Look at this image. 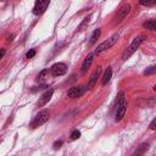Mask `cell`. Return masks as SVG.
<instances>
[{
	"label": "cell",
	"mask_w": 156,
	"mask_h": 156,
	"mask_svg": "<svg viewBox=\"0 0 156 156\" xmlns=\"http://www.w3.org/2000/svg\"><path fill=\"white\" fill-rule=\"evenodd\" d=\"M47 73H48V70H43V71H42V72H40V73L38 74V79H39V81H42V79H44V78H43V77H44V76H45Z\"/></svg>",
	"instance_id": "cell-22"
},
{
	"label": "cell",
	"mask_w": 156,
	"mask_h": 156,
	"mask_svg": "<svg viewBox=\"0 0 156 156\" xmlns=\"http://www.w3.org/2000/svg\"><path fill=\"white\" fill-rule=\"evenodd\" d=\"M14 38H15V36L12 34V36H10V37H7V43H11L14 40Z\"/></svg>",
	"instance_id": "cell-26"
},
{
	"label": "cell",
	"mask_w": 156,
	"mask_h": 156,
	"mask_svg": "<svg viewBox=\"0 0 156 156\" xmlns=\"http://www.w3.org/2000/svg\"><path fill=\"white\" fill-rule=\"evenodd\" d=\"M50 4V0H36L34 7H33V14L36 16H40L47 11Z\"/></svg>",
	"instance_id": "cell-5"
},
{
	"label": "cell",
	"mask_w": 156,
	"mask_h": 156,
	"mask_svg": "<svg viewBox=\"0 0 156 156\" xmlns=\"http://www.w3.org/2000/svg\"><path fill=\"white\" fill-rule=\"evenodd\" d=\"M155 72H156V67H155V66H151L149 70H147L145 72H144V74H145V76H149V74H154Z\"/></svg>",
	"instance_id": "cell-20"
},
{
	"label": "cell",
	"mask_w": 156,
	"mask_h": 156,
	"mask_svg": "<svg viewBox=\"0 0 156 156\" xmlns=\"http://www.w3.org/2000/svg\"><path fill=\"white\" fill-rule=\"evenodd\" d=\"M93 59H94V54H88V56L84 59V61H83V63H82V69H81V72L82 73H85L88 70H89V67H90V65H92V62H93Z\"/></svg>",
	"instance_id": "cell-11"
},
{
	"label": "cell",
	"mask_w": 156,
	"mask_h": 156,
	"mask_svg": "<svg viewBox=\"0 0 156 156\" xmlns=\"http://www.w3.org/2000/svg\"><path fill=\"white\" fill-rule=\"evenodd\" d=\"M66 72H67V66H66V63H63V62H56L50 67V73L55 77L63 76Z\"/></svg>",
	"instance_id": "cell-6"
},
{
	"label": "cell",
	"mask_w": 156,
	"mask_h": 156,
	"mask_svg": "<svg viewBox=\"0 0 156 156\" xmlns=\"http://www.w3.org/2000/svg\"><path fill=\"white\" fill-rule=\"evenodd\" d=\"M100 34H101V29H100V28L95 29V31L93 32V34L90 36V40H89V45H93L94 43H96V42H98V39L100 38Z\"/></svg>",
	"instance_id": "cell-13"
},
{
	"label": "cell",
	"mask_w": 156,
	"mask_h": 156,
	"mask_svg": "<svg viewBox=\"0 0 156 156\" xmlns=\"http://www.w3.org/2000/svg\"><path fill=\"white\" fill-rule=\"evenodd\" d=\"M79 137H81V132H79V130L74 129V130L71 133V139H72V140H76V139H78Z\"/></svg>",
	"instance_id": "cell-18"
},
{
	"label": "cell",
	"mask_w": 156,
	"mask_h": 156,
	"mask_svg": "<svg viewBox=\"0 0 156 156\" xmlns=\"http://www.w3.org/2000/svg\"><path fill=\"white\" fill-rule=\"evenodd\" d=\"M111 77H112V70H111V67H107V70L105 71L103 78H101V84H103V85H106V84L111 81Z\"/></svg>",
	"instance_id": "cell-12"
},
{
	"label": "cell",
	"mask_w": 156,
	"mask_h": 156,
	"mask_svg": "<svg viewBox=\"0 0 156 156\" xmlns=\"http://www.w3.org/2000/svg\"><path fill=\"white\" fill-rule=\"evenodd\" d=\"M52 94H54L52 89H48V90H45L43 93V95L39 98V100L37 101V106L38 107H43L44 105H47L50 101V99L52 98Z\"/></svg>",
	"instance_id": "cell-8"
},
{
	"label": "cell",
	"mask_w": 156,
	"mask_h": 156,
	"mask_svg": "<svg viewBox=\"0 0 156 156\" xmlns=\"http://www.w3.org/2000/svg\"><path fill=\"white\" fill-rule=\"evenodd\" d=\"M101 71H103V67H101V66H98V67L95 69V71H94V72L92 73V76H90V79H89V82H88L87 89H92V88L96 84L100 74H101Z\"/></svg>",
	"instance_id": "cell-9"
},
{
	"label": "cell",
	"mask_w": 156,
	"mask_h": 156,
	"mask_svg": "<svg viewBox=\"0 0 156 156\" xmlns=\"http://www.w3.org/2000/svg\"><path fill=\"white\" fill-rule=\"evenodd\" d=\"M48 88V85L43 84V85H39V87H34V89H32V92H37V90H42V89H45Z\"/></svg>",
	"instance_id": "cell-23"
},
{
	"label": "cell",
	"mask_w": 156,
	"mask_h": 156,
	"mask_svg": "<svg viewBox=\"0 0 156 156\" xmlns=\"http://www.w3.org/2000/svg\"><path fill=\"white\" fill-rule=\"evenodd\" d=\"M85 89L83 85H74L72 88L69 89V92H67V96L70 99H78V98H81L84 92H85Z\"/></svg>",
	"instance_id": "cell-7"
},
{
	"label": "cell",
	"mask_w": 156,
	"mask_h": 156,
	"mask_svg": "<svg viewBox=\"0 0 156 156\" xmlns=\"http://www.w3.org/2000/svg\"><path fill=\"white\" fill-rule=\"evenodd\" d=\"M5 52H6V50H5L4 48H1V49H0V60H1V59L4 58V55H5Z\"/></svg>",
	"instance_id": "cell-25"
},
{
	"label": "cell",
	"mask_w": 156,
	"mask_h": 156,
	"mask_svg": "<svg viewBox=\"0 0 156 156\" xmlns=\"http://www.w3.org/2000/svg\"><path fill=\"white\" fill-rule=\"evenodd\" d=\"M126 111H127V103H126V101H123L122 104H120V105L117 106V111H116V117H115V121H116V122H120L122 118L125 117Z\"/></svg>",
	"instance_id": "cell-10"
},
{
	"label": "cell",
	"mask_w": 156,
	"mask_h": 156,
	"mask_svg": "<svg viewBox=\"0 0 156 156\" xmlns=\"http://www.w3.org/2000/svg\"><path fill=\"white\" fill-rule=\"evenodd\" d=\"M125 101V93L123 92H121L118 95H117V100H116V107L120 105V104H122Z\"/></svg>",
	"instance_id": "cell-17"
},
{
	"label": "cell",
	"mask_w": 156,
	"mask_h": 156,
	"mask_svg": "<svg viewBox=\"0 0 156 156\" xmlns=\"http://www.w3.org/2000/svg\"><path fill=\"white\" fill-rule=\"evenodd\" d=\"M62 143H63L62 140H56V141L54 143V145H52V147H54V149H55V150H58V149H60V148L62 147Z\"/></svg>",
	"instance_id": "cell-21"
},
{
	"label": "cell",
	"mask_w": 156,
	"mask_h": 156,
	"mask_svg": "<svg viewBox=\"0 0 156 156\" xmlns=\"http://www.w3.org/2000/svg\"><path fill=\"white\" fill-rule=\"evenodd\" d=\"M144 40H145V37H144V36H139V37H136L134 39H133V42L130 43V45L125 50L123 54H122V60L126 61L127 59H129L132 55L138 50V48L140 47V44H141Z\"/></svg>",
	"instance_id": "cell-1"
},
{
	"label": "cell",
	"mask_w": 156,
	"mask_h": 156,
	"mask_svg": "<svg viewBox=\"0 0 156 156\" xmlns=\"http://www.w3.org/2000/svg\"><path fill=\"white\" fill-rule=\"evenodd\" d=\"M130 12V5H123L122 6L117 12H116V15H115V17H114V20H112V26H117V25H120L122 21H123L127 16H128V14Z\"/></svg>",
	"instance_id": "cell-3"
},
{
	"label": "cell",
	"mask_w": 156,
	"mask_h": 156,
	"mask_svg": "<svg viewBox=\"0 0 156 156\" xmlns=\"http://www.w3.org/2000/svg\"><path fill=\"white\" fill-rule=\"evenodd\" d=\"M117 40H118V34H115V36L111 37L110 39H107V40L103 42L101 44H99L98 48L95 49V54H101L103 51H105V50L110 49L111 47H114L115 44L117 43Z\"/></svg>",
	"instance_id": "cell-4"
},
{
	"label": "cell",
	"mask_w": 156,
	"mask_h": 156,
	"mask_svg": "<svg viewBox=\"0 0 156 156\" xmlns=\"http://www.w3.org/2000/svg\"><path fill=\"white\" fill-rule=\"evenodd\" d=\"M155 125H156V118H154L152 121H151V123H150V126H149V128L151 129V130H154L156 127H155Z\"/></svg>",
	"instance_id": "cell-24"
},
{
	"label": "cell",
	"mask_w": 156,
	"mask_h": 156,
	"mask_svg": "<svg viewBox=\"0 0 156 156\" xmlns=\"http://www.w3.org/2000/svg\"><path fill=\"white\" fill-rule=\"evenodd\" d=\"M149 149V144L147 143V144H141V145L139 147V149L138 150H136V155H140V154H144V152H145L147 150Z\"/></svg>",
	"instance_id": "cell-15"
},
{
	"label": "cell",
	"mask_w": 156,
	"mask_h": 156,
	"mask_svg": "<svg viewBox=\"0 0 156 156\" xmlns=\"http://www.w3.org/2000/svg\"><path fill=\"white\" fill-rule=\"evenodd\" d=\"M49 116H50V114H49L48 110H42V111H39V112L36 115L34 120L32 121L31 127H32V128H38V127L43 126V125L49 120Z\"/></svg>",
	"instance_id": "cell-2"
},
{
	"label": "cell",
	"mask_w": 156,
	"mask_h": 156,
	"mask_svg": "<svg viewBox=\"0 0 156 156\" xmlns=\"http://www.w3.org/2000/svg\"><path fill=\"white\" fill-rule=\"evenodd\" d=\"M139 4L143 6H155L156 0H139Z\"/></svg>",
	"instance_id": "cell-16"
},
{
	"label": "cell",
	"mask_w": 156,
	"mask_h": 156,
	"mask_svg": "<svg viewBox=\"0 0 156 156\" xmlns=\"http://www.w3.org/2000/svg\"><path fill=\"white\" fill-rule=\"evenodd\" d=\"M36 56V49H31L27 54H26V59H32Z\"/></svg>",
	"instance_id": "cell-19"
},
{
	"label": "cell",
	"mask_w": 156,
	"mask_h": 156,
	"mask_svg": "<svg viewBox=\"0 0 156 156\" xmlns=\"http://www.w3.org/2000/svg\"><path fill=\"white\" fill-rule=\"evenodd\" d=\"M143 27L149 29V31H155L156 29V22H155V20L147 21V22H144V23H143Z\"/></svg>",
	"instance_id": "cell-14"
}]
</instances>
